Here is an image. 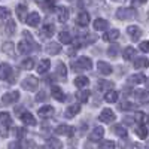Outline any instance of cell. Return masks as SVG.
I'll return each mask as SVG.
<instances>
[{
    "label": "cell",
    "instance_id": "cell-1",
    "mask_svg": "<svg viewBox=\"0 0 149 149\" xmlns=\"http://www.w3.org/2000/svg\"><path fill=\"white\" fill-rule=\"evenodd\" d=\"M72 67H73V70H90L93 67V61L90 57L82 55L74 63H72Z\"/></svg>",
    "mask_w": 149,
    "mask_h": 149
},
{
    "label": "cell",
    "instance_id": "cell-2",
    "mask_svg": "<svg viewBox=\"0 0 149 149\" xmlns=\"http://www.w3.org/2000/svg\"><path fill=\"white\" fill-rule=\"evenodd\" d=\"M137 17V12L134 8H119L116 10V18L118 19H133Z\"/></svg>",
    "mask_w": 149,
    "mask_h": 149
},
{
    "label": "cell",
    "instance_id": "cell-3",
    "mask_svg": "<svg viewBox=\"0 0 149 149\" xmlns=\"http://www.w3.org/2000/svg\"><path fill=\"white\" fill-rule=\"evenodd\" d=\"M21 86L24 90H27V91H36L37 86H39V81H37L36 76H27L21 82Z\"/></svg>",
    "mask_w": 149,
    "mask_h": 149
},
{
    "label": "cell",
    "instance_id": "cell-4",
    "mask_svg": "<svg viewBox=\"0 0 149 149\" xmlns=\"http://www.w3.org/2000/svg\"><path fill=\"white\" fill-rule=\"evenodd\" d=\"M18 98H19V93H18V91L6 93V94H3V97H2V104H5V106L14 104V103L18 102Z\"/></svg>",
    "mask_w": 149,
    "mask_h": 149
},
{
    "label": "cell",
    "instance_id": "cell-5",
    "mask_svg": "<svg viewBox=\"0 0 149 149\" xmlns=\"http://www.w3.org/2000/svg\"><path fill=\"white\" fill-rule=\"evenodd\" d=\"M115 118H116V115L113 113V110H110V109H103L102 113L98 115V119H100L102 122H107V124L113 122Z\"/></svg>",
    "mask_w": 149,
    "mask_h": 149
},
{
    "label": "cell",
    "instance_id": "cell-6",
    "mask_svg": "<svg viewBox=\"0 0 149 149\" xmlns=\"http://www.w3.org/2000/svg\"><path fill=\"white\" fill-rule=\"evenodd\" d=\"M0 79L2 81H12V67L6 63L0 64Z\"/></svg>",
    "mask_w": 149,
    "mask_h": 149
},
{
    "label": "cell",
    "instance_id": "cell-7",
    "mask_svg": "<svg viewBox=\"0 0 149 149\" xmlns=\"http://www.w3.org/2000/svg\"><path fill=\"white\" fill-rule=\"evenodd\" d=\"M55 33V27L54 24H45V26L40 29V36L43 39H49V37H52Z\"/></svg>",
    "mask_w": 149,
    "mask_h": 149
},
{
    "label": "cell",
    "instance_id": "cell-8",
    "mask_svg": "<svg viewBox=\"0 0 149 149\" xmlns=\"http://www.w3.org/2000/svg\"><path fill=\"white\" fill-rule=\"evenodd\" d=\"M55 10H57V19L60 22H66L69 19V9L66 6H58L55 8Z\"/></svg>",
    "mask_w": 149,
    "mask_h": 149
},
{
    "label": "cell",
    "instance_id": "cell-9",
    "mask_svg": "<svg viewBox=\"0 0 149 149\" xmlns=\"http://www.w3.org/2000/svg\"><path fill=\"white\" fill-rule=\"evenodd\" d=\"M26 22L29 24L30 27H37V26L40 24V15L37 14V12H31V14H29V15H27Z\"/></svg>",
    "mask_w": 149,
    "mask_h": 149
},
{
    "label": "cell",
    "instance_id": "cell-10",
    "mask_svg": "<svg viewBox=\"0 0 149 149\" xmlns=\"http://www.w3.org/2000/svg\"><path fill=\"white\" fill-rule=\"evenodd\" d=\"M51 95L55 98V100H58V102H64V100H66V94H64L63 90H61L60 86H57V85H52V86H51Z\"/></svg>",
    "mask_w": 149,
    "mask_h": 149
},
{
    "label": "cell",
    "instance_id": "cell-11",
    "mask_svg": "<svg viewBox=\"0 0 149 149\" xmlns=\"http://www.w3.org/2000/svg\"><path fill=\"white\" fill-rule=\"evenodd\" d=\"M76 22H78L79 27H86L90 24V14H88V12H85V10L79 12V15L76 18Z\"/></svg>",
    "mask_w": 149,
    "mask_h": 149
},
{
    "label": "cell",
    "instance_id": "cell-12",
    "mask_svg": "<svg viewBox=\"0 0 149 149\" xmlns=\"http://www.w3.org/2000/svg\"><path fill=\"white\" fill-rule=\"evenodd\" d=\"M119 30H116V29H112V30H109V31H106L104 34H103V40H106V42H115L116 39H119Z\"/></svg>",
    "mask_w": 149,
    "mask_h": 149
},
{
    "label": "cell",
    "instance_id": "cell-13",
    "mask_svg": "<svg viewBox=\"0 0 149 149\" xmlns=\"http://www.w3.org/2000/svg\"><path fill=\"white\" fill-rule=\"evenodd\" d=\"M55 133H57V134H61V136H73L74 128L70 127V125H66V124H63V125H58V127L55 128Z\"/></svg>",
    "mask_w": 149,
    "mask_h": 149
},
{
    "label": "cell",
    "instance_id": "cell-14",
    "mask_svg": "<svg viewBox=\"0 0 149 149\" xmlns=\"http://www.w3.org/2000/svg\"><path fill=\"white\" fill-rule=\"evenodd\" d=\"M54 112H55V109L52 106H42L39 110H37V113H39L40 118H51L54 115Z\"/></svg>",
    "mask_w": 149,
    "mask_h": 149
},
{
    "label": "cell",
    "instance_id": "cell-15",
    "mask_svg": "<svg viewBox=\"0 0 149 149\" xmlns=\"http://www.w3.org/2000/svg\"><path fill=\"white\" fill-rule=\"evenodd\" d=\"M127 33L130 34V37H131L133 40L140 39V36H142V30H140V27H137V26H130V27H127Z\"/></svg>",
    "mask_w": 149,
    "mask_h": 149
},
{
    "label": "cell",
    "instance_id": "cell-16",
    "mask_svg": "<svg viewBox=\"0 0 149 149\" xmlns=\"http://www.w3.org/2000/svg\"><path fill=\"white\" fill-rule=\"evenodd\" d=\"M97 69H98V72H100L102 74H110L112 73V66L109 64V63H106V61H98L97 63Z\"/></svg>",
    "mask_w": 149,
    "mask_h": 149
},
{
    "label": "cell",
    "instance_id": "cell-17",
    "mask_svg": "<svg viewBox=\"0 0 149 149\" xmlns=\"http://www.w3.org/2000/svg\"><path fill=\"white\" fill-rule=\"evenodd\" d=\"M133 66H134V69H146V67H149V60L146 57H139L134 60Z\"/></svg>",
    "mask_w": 149,
    "mask_h": 149
},
{
    "label": "cell",
    "instance_id": "cell-18",
    "mask_svg": "<svg viewBox=\"0 0 149 149\" xmlns=\"http://www.w3.org/2000/svg\"><path fill=\"white\" fill-rule=\"evenodd\" d=\"M103 134H104L103 127H95V128L91 131V134H90V140H94V142L100 140V139L103 137Z\"/></svg>",
    "mask_w": 149,
    "mask_h": 149
},
{
    "label": "cell",
    "instance_id": "cell-19",
    "mask_svg": "<svg viewBox=\"0 0 149 149\" xmlns=\"http://www.w3.org/2000/svg\"><path fill=\"white\" fill-rule=\"evenodd\" d=\"M145 81H146V76L143 73H136V74H131V76L128 78V84H134V85L143 84Z\"/></svg>",
    "mask_w": 149,
    "mask_h": 149
},
{
    "label": "cell",
    "instance_id": "cell-20",
    "mask_svg": "<svg viewBox=\"0 0 149 149\" xmlns=\"http://www.w3.org/2000/svg\"><path fill=\"white\" fill-rule=\"evenodd\" d=\"M133 97L139 98V102H140V103H146V102H149V91H146V90L134 91V93H133Z\"/></svg>",
    "mask_w": 149,
    "mask_h": 149
},
{
    "label": "cell",
    "instance_id": "cell-21",
    "mask_svg": "<svg viewBox=\"0 0 149 149\" xmlns=\"http://www.w3.org/2000/svg\"><path fill=\"white\" fill-rule=\"evenodd\" d=\"M107 27H109V22L106 19H103V18H97L94 21V30H97V31H103Z\"/></svg>",
    "mask_w": 149,
    "mask_h": 149
},
{
    "label": "cell",
    "instance_id": "cell-22",
    "mask_svg": "<svg viewBox=\"0 0 149 149\" xmlns=\"http://www.w3.org/2000/svg\"><path fill=\"white\" fill-rule=\"evenodd\" d=\"M21 121L26 124V125H36V119H34V116L30 113V112H24V113H21Z\"/></svg>",
    "mask_w": 149,
    "mask_h": 149
},
{
    "label": "cell",
    "instance_id": "cell-23",
    "mask_svg": "<svg viewBox=\"0 0 149 149\" xmlns=\"http://www.w3.org/2000/svg\"><path fill=\"white\" fill-rule=\"evenodd\" d=\"M49 67H51V61H49L48 58H43V60H40V63L37 64V73L42 74V73L48 72Z\"/></svg>",
    "mask_w": 149,
    "mask_h": 149
},
{
    "label": "cell",
    "instance_id": "cell-24",
    "mask_svg": "<svg viewBox=\"0 0 149 149\" xmlns=\"http://www.w3.org/2000/svg\"><path fill=\"white\" fill-rule=\"evenodd\" d=\"M15 12H17V17L19 21H26V18H27V6L26 5H18Z\"/></svg>",
    "mask_w": 149,
    "mask_h": 149
},
{
    "label": "cell",
    "instance_id": "cell-25",
    "mask_svg": "<svg viewBox=\"0 0 149 149\" xmlns=\"http://www.w3.org/2000/svg\"><path fill=\"white\" fill-rule=\"evenodd\" d=\"M60 51H61L60 43L51 42V43H48V45H46V52H48V54H51V55H57Z\"/></svg>",
    "mask_w": 149,
    "mask_h": 149
},
{
    "label": "cell",
    "instance_id": "cell-26",
    "mask_svg": "<svg viewBox=\"0 0 149 149\" xmlns=\"http://www.w3.org/2000/svg\"><path fill=\"white\" fill-rule=\"evenodd\" d=\"M88 84H90V81L86 76H78L74 79V85H76L79 90H85V86H88Z\"/></svg>",
    "mask_w": 149,
    "mask_h": 149
},
{
    "label": "cell",
    "instance_id": "cell-27",
    "mask_svg": "<svg viewBox=\"0 0 149 149\" xmlns=\"http://www.w3.org/2000/svg\"><path fill=\"white\" fill-rule=\"evenodd\" d=\"M81 112V106L79 104H72V106H69L67 109H66V116L67 118H72V116H74V115H78Z\"/></svg>",
    "mask_w": 149,
    "mask_h": 149
},
{
    "label": "cell",
    "instance_id": "cell-28",
    "mask_svg": "<svg viewBox=\"0 0 149 149\" xmlns=\"http://www.w3.org/2000/svg\"><path fill=\"white\" fill-rule=\"evenodd\" d=\"M15 29H17V24H15L14 19H9V21L5 24V33H6L8 36L14 34V33H15Z\"/></svg>",
    "mask_w": 149,
    "mask_h": 149
},
{
    "label": "cell",
    "instance_id": "cell-29",
    "mask_svg": "<svg viewBox=\"0 0 149 149\" xmlns=\"http://www.w3.org/2000/svg\"><path fill=\"white\" fill-rule=\"evenodd\" d=\"M104 100H106L107 103H116V102H118V93L113 91V90L107 91L106 95H104Z\"/></svg>",
    "mask_w": 149,
    "mask_h": 149
},
{
    "label": "cell",
    "instance_id": "cell-30",
    "mask_svg": "<svg viewBox=\"0 0 149 149\" xmlns=\"http://www.w3.org/2000/svg\"><path fill=\"white\" fill-rule=\"evenodd\" d=\"M58 37H60V42L61 43H64V45H69V43H72V34L69 33V31H61L60 34H58Z\"/></svg>",
    "mask_w": 149,
    "mask_h": 149
},
{
    "label": "cell",
    "instance_id": "cell-31",
    "mask_svg": "<svg viewBox=\"0 0 149 149\" xmlns=\"http://www.w3.org/2000/svg\"><path fill=\"white\" fill-rule=\"evenodd\" d=\"M88 97H90V91L88 90H79L78 93H76V98L81 102V103H85L86 100H88Z\"/></svg>",
    "mask_w": 149,
    "mask_h": 149
},
{
    "label": "cell",
    "instance_id": "cell-32",
    "mask_svg": "<svg viewBox=\"0 0 149 149\" xmlns=\"http://www.w3.org/2000/svg\"><path fill=\"white\" fill-rule=\"evenodd\" d=\"M119 109H121V110H136V109H137V104L124 100L122 103H119Z\"/></svg>",
    "mask_w": 149,
    "mask_h": 149
},
{
    "label": "cell",
    "instance_id": "cell-33",
    "mask_svg": "<svg viewBox=\"0 0 149 149\" xmlns=\"http://www.w3.org/2000/svg\"><path fill=\"white\" fill-rule=\"evenodd\" d=\"M113 86V82H110V81H98L97 82V88L100 90V91H104V90H109Z\"/></svg>",
    "mask_w": 149,
    "mask_h": 149
},
{
    "label": "cell",
    "instance_id": "cell-34",
    "mask_svg": "<svg viewBox=\"0 0 149 149\" xmlns=\"http://www.w3.org/2000/svg\"><path fill=\"white\" fill-rule=\"evenodd\" d=\"M134 54H136V51H134L133 46H127V48L122 51V57H124V60H127V61H130V60L134 57Z\"/></svg>",
    "mask_w": 149,
    "mask_h": 149
},
{
    "label": "cell",
    "instance_id": "cell-35",
    "mask_svg": "<svg viewBox=\"0 0 149 149\" xmlns=\"http://www.w3.org/2000/svg\"><path fill=\"white\" fill-rule=\"evenodd\" d=\"M46 143H48V148H49V149H61V146H63L58 139H54V137L48 139Z\"/></svg>",
    "mask_w": 149,
    "mask_h": 149
},
{
    "label": "cell",
    "instance_id": "cell-36",
    "mask_svg": "<svg viewBox=\"0 0 149 149\" xmlns=\"http://www.w3.org/2000/svg\"><path fill=\"white\" fill-rule=\"evenodd\" d=\"M2 49H3V52H5V54H8V55H14L15 46H14V43H12V42H5L3 46H2Z\"/></svg>",
    "mask_w": 149,
    "mask_h": 149
},
{
    "label": "cell",
    "instance_id": "cell-37",
    "mask_svg": "<svg viewBox=\"0 0 149 149\" xmlns=\"http://www.w3.org/2000/svg\"><path fill=\"white\" fill-rule=\"evenodd\" d=\"M0 122H2L5 127H9L10 125L12 118H10V115L8 113V112H2V113H0Z\"/></svg>",
    "mask_w": 149,
    "mask_h": 149
},
{
    "label": "cell",
    "instance_id": "cell-38",
    "mask_svg": "<svg viewBox=\"0 0 149 149\" xmlns=\"http://www.w3.org/2000/svg\"><path fill=\"white\" fill-rule=\"evenodd\" d=\"M57 74H58V78L66 79V76H67V67H66L63 63H60V64L57 66Z\"/></svg>",
    "mask_w": 149,
    "mask_h": 149
},
{
    "label": "cell",
    "instance_id": "cell-39",
    "mask_svg": "<svg viewBox=\"0 0 149 149\" xmlns=\"http://www.w3.org/2000/svg\"><path fill=\"white\" fill-rule=\"evenodd\" d=\"M21 67L24 70H31L34 67V60L33 58H26V60H22L21 61Z\"/></svg>",
    "mask_w": 149,
    "mask_h": 149
},
{
    "label": "cell",
    "instance_id": "cell-40",
    "mask_svg": "<svg viewBox=\"0 0 149 149\" xmlns=\"http://www.w3.org/2000/svg\"><path fill=\"white\" fill-rule=\"evenodd\" d=\"M118 54H119V46L116 43L115 45H110L109 49H107V55L110 58H115V57H118Z\"/></svg>",
    "mask_w": 149,
    "mask_h": 149
},
{
    "label": "cell",
    "instance_id": "cell-41",
    "mask_svg": "<svg viewBox=\"0 0 149 149\" xmlns=\"http://www.w3.org/2000/svg\"><path fill=\"white\" fill-rule=\"evenodd\" d=\"M136 134L139 136V139H146L148 137V130H146V125H139L136 128Z\"/></svg>",
    "mask_w": 149,
    "mask_h": 149
},
{
    "label": "cell",
    "instance_id": "cell-42",
    "mask_svg": "<svg viewBox=\"0 0 149 149\" xmlns=\"http://www.w3.org/2000/svg\"><path fill=\"white\" fill-rule=\"evenodd\" d=\"M100 149H115V142L112 140H102L100 145H98Z\"/></svg>",
    "mask_w": 149,
    "mask_h": 149
},
{
    "label": "cell",
    "instance_id": "cell-43",
    "mask_svg": "<svg viewBox=\"0 0 149 149\" xmlns=\"http://www.w3.org/2000/svg\"><path fill=\"white\" fill-rule=\"evenodd\" d=\"M113 133L116 136H119V137H127V130L124 128L122 125H115L113 127Z\"/></svg>",
    "mask_w": 149,
    "mask_h": 149
},
{
    "label": "cell",
    "instance_id": "cell-44",
    "mask_svg": "<svg viewBox=\"0 0 149 149\" xmlns=\"http://www.w3.org/2000/svg\"><path fill=\"white\" fill-rule=\"evenodd\" d=\"M136 119H137L139 122H142V125H145V124H148V122H149V115L137 113V115H136Z\"/></svg>",
    "mask_w": 149,
    "mask_h": 149
},
{
    "label": "cell",
    "instance_id": "cell-45",
    "mask_svg": "<svg viewBox=\"0 0 149 149\" xmlns=\"http://www.w3.org/2000/svg\"><path fill=\"white\" fill-rule=\"evenodd\" d=\"M10 15V12L8 8H3V6H0V19H5V18H9Z\"/></svg>",
    "mask_w": 149,
    "mask_h": 149
},
{
    "label": "cell",
    "instance_id": "cell-46",
    "mask_svg": "<svg viewBox=\"0 0 149 149\" xmlns=\"http://www.w3.org/2000/svg\"><path fill=\"white\" fill-rule=\"evenodd\" d=\"M139 49H140L142 52H149V40L140 42V45H139Z\"/></svg>",
    "mask_w": 149,
    "mask_h": 149
},
{
    "label": "cell",
    "instance_id": "cell-47",
    "mask_svg": "<svg viewBox=\"0 0 149 149\" xmlns=\"http://www.w3.org/2000/svg\"><path fill=\"white\" fill-rule=\"evenodd\" d=\"M8 149H21V143L19 142H12V143H9Z\"/></svg>",
    "mask_w": 149,
    "mask_h": 149
},
{
    "label": "cell",
    "instance_id": "cell-48",
    "mask_svg": "<svg viewBox=\"0 0 149 149\" xmlns=\"http://www.w3.org/2000/svg\"><path fill=\"white\" fill-rule=\"evenodd\" d=\"M148 0H131V5H133V8L134 6H140V5H143V3H146Z\"/></svg>",
    "mask_w": 149,
    "mask_h": 149
},
{
    "label": "cell",
    "instance_id": "cell-49",
    "mask_svg": "<svg viewBox=\"0 0 149 149\" xmlns=\"http://www.w3.org/2000/svg\"><path fill=\"white\" fill-rule=\"evenodd\" d=\"M14 133H17L18 137H22L24 133H26V130H22V128H14Z\"/></svg>",
    "mask_w": 149,
    "mask_h": 149
},
{
    "label": "cell",
    "instance_id": "cell-50",
    "mask_svg": "<svg viewBox=\"0 0 149 149\" xmlns=\"http://www.w3.org/2000/svg\"><path fill=\"white\" fill-rule=\"evenodd\" d=\"M36 100H37V102H43V100H45V93H43V91H40L39 94L36 95Z\"/></svg>",
    "mask_w": 149,
    "mask_h": 149
},
{
    "label": "cell",
    "instance_id": "cell-51",
    "mask_svg": "<svg viewBox=\"0 0 149 149\" xmlns=\"http://www.w3.org/2000/svg\"><path fill=\"white\" fill-rule=\"evenodd\" d=\"M124 122H125V124H128V125H131V124L134 122V118H130V116H127V118H124Z\"/></svg>",
    "mask_w": 149,
    "mask_h": 149
},
{
    "label": "cell",
    "instance_id": "cell-52",
    "mask_svg": "<svg viewBox=\"0 0 149 149\" xmlns=\"http://www.w3.org/2000/svg\"><path fill=\"white\" fill-rule=\"evenodd\" d=\"M113 2H119V0H113Z\"/></svg>",
    "mask_w": 149,
    "mask_h": 149
},
{
    "label": "cell",
    "instance_id": "cell-53",
    "mask_svg": "<svg viewBox=\"0 0 149 149\" xmlns=\"http://www.w3.org/2000/svg\"><path fill=\"white\" fill-rule=\"evenodd\" d=\"M148 149H149V143H148Z\"/></svg>",
    "mask_w": 149,
    "mask_h": 149
},
{
    "label": "cell",
    "instance_id": "cell-54",
    "mask_svg": "<svg viewBox=\"0 0 149 149\" xmlns=\"http://www.w3.org/2000/svg\"><path fill=\"white\" fill-rule=\"evenodd\" d=\"M148 85H149V82H148Z\"/></svg>",
    "mask_w": 149,
    "mask_h": 149
}]
</instances>
